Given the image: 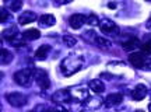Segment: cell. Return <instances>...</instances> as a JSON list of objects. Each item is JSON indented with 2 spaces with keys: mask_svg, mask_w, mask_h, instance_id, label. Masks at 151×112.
I'll list each match as a JSON object with an SVG mask.
<instances>
[{
  "mask_svg": "<svg viewBox=\"0 0 151 112\" xmlns=\"http://www.w3.org/2000/svg\"><path fill=\"white\" fill-rule=\"evenodd\" d=\"M84 63H86V60H84L83 56H77V55L67 56L60 63V72H62L63 76L70 77V76L76 74L77 72H80L84 67Z\"/></svg>",
  "mask_w": 151,
  "mask_h": 112,
  "instance_id": "cell-1",
  "label": "cell"
},
{
  "mask_svg": "<svg viewBox=\"0 0 151 112\" xmlns=\"http://www.w3.org/2000/svg\"><path fill=\"white\" fill-rule=\"evenodd\" d=\"M13 79H14V81L17 84L22 85V87H28V85H31L32 80H35V70L29 69V67L18 70L17 73H14Z\"/></svg>",
  "mask_w": 151,
  "mask_h": 112,
  "instance_id": "cell-2",
  "label": "cell"
},
{
  "mask_svg": "<svg viewBox=\"0 0 151 112\" xmlns=\"http://www.w3.org/2000/svg\"><path fill=\"white\" fill-rule=\"evenodd\" d=\"M6 101L10 104L11 107L14 108H21L24 107V105H27L28 102V98L24 94H21V92H9L7 95H6Z\"/></svg>",
  "mask_w": 151,
  "mask_h": 112,
  "instance_id": "cell-3",
  "label": "cell"
},
{
  "mask_svg": "<svg viewBox=\"0 0 151 112\" xmlns=\"http://www.w3.org/2000/svg\"><path fill=\"white\" fill-rule=\"evenodd\" d=\"M69 91H70V95H71V98H73V101L84 102L86 100L90 98L88 90L84 88V87H81V85H74V87L69 88Z\"/></svg>",
  "mask_w": 151,
  "mask_h": 112,
  "instance_id": "cell-4",
  "label": "cell"
},
{
  "mask_svg": "<svg viewBox=\"0 0 151 112\" xmlns=\"http://www.w3.org/2000/svg\"><path fill=\"white\" fill-rule=\"evenodd\" d=\"M99 28L104 34H108V35H118L119 34V27L109 18L99 20Z\"/></svg>",
  "mask_w": 151,
  "mask_h": 112,
  "instance_id": "cell-5",
  "label": "cell"
},
{
  "mask_svg": "<svg viewBox=\"0 0 151 112\" xmlns=\"http://www.w3.org/2000/svg\"><path fill=\"white\" fill-rule=\"evenodd\" d=\"M35 81L41 90H48L50 87V80H49L48 73L42 69H35Z\"/></svg>",
  "mask_w": 151,
  "mask_h": 112,
  "instance_id": "cell-6",
  "label": "cell"
},
{
  "mask_svg": "<svg viewBox=\"0 0 151 112\" xmlns=\"http://www.w3.org/2000/svg\"><path fill=\"white\" fill-rule=\"evenodd\" d=\"M52 101L55 104H70L73 101V98L70 95V91L69 88H65V90H59L58 92H55L53 95H52Z\"/></svg>",
  "mask_w": 151,
  "mask_h": 112,
  "instance_id": "cell-7",
  "label": "cell"
},
{
  "mask_svg": "<svg viewBox=\"0 0 151 112\" xmlns=\"http://www.w3.org/2000/svg\"><path fill=\"white\" fill-rule=\"evenodd\" d=\"M129 62L133 66H134L136 69H144V66H146V56L143 52H134V53H130L129 56Z\"/></svg>",
  "mask_w": 151,
  "mask_h": 112,
  "instance_id": "cell-8",
  "label": "cell"
},
{
  "mask_svg": "<svg viewBox=\"0 0 151 112\" xmlns=\"http://www.w3.org/2000/svg\"><path fill=\"white\" fill-rule=\"evenodd\" d=\"M147 92H148V90H147V87L144 84H137L132 90V97H133V100H136V101H141V100H144L147 95Z\"/></svg>",
  "mask_w": 151,
  "mask_h": 112,
  "instance_id": "cell-9",
  "label": "cell"
},
{
  "mask_svg": "<svg viewBox=\"0 0 151 112\" xmlns=\"http://www.w3.org/2000/svg\"><path fill=\"white\" fill-rule=\"evenodd\" d=\"M87 22V17L83 16V14H73L70 17V20H69V24H70L71 28H74V30H78L81 28L84 24Z\"/></svg>",
  "mask_w": 151,
  "mask_h": 112,
  "instance_id": "cell-10",
  "label": "cell"
},
{
  "mask_svg": "<svg viewBox=\"0 0 151 112\" xmlns=\"http://www.w3.org/2000/svg\"><path fill=\"white\" fill-rule=\"evenodd\" d=\"M37 20V14L34 11H24L21 16L18 17V24L20 25H27V24H31Z\"/></svg>",
  "mask_w": 151,
  "mask_h": 112,
  "instance_id": "cell-11",
  "label": "cell"
},
{
  "mask_svg": "<svg viewBox=\"0 0 151 112\" xmlns=\"http://www.w3.org/2000/svg\"><path fill=\"white\" fill-rule=\"evenodd\" d=\"M123 101V95L119 94V92H113V94H109L105 100V105L106 107H116L119 104H122Z\"/></svg>",
  "mask_w": 151,
  "mask_h": 112,
  "instance_id": "cell-12",
  "label": "cell"
},
{
  "mask_svg": "<svg viewBox=\"0 0 151 112\" xmlns=\"http://www.w3.org/2000/svg\"><path fill=\"white\" fill-rule=\"evenodd\" d=\"M55 22H56V18L52 14H43V16L39 17V25L43 28L53 27Z\"/></svg>",
  "mask_w": 151,
  "mask_h": 112,
  "instance_id": "cell-13",
  "label": "cell"
},
{
  "mask_svg": "<svg viewBox=\"0 0 151 112\" xmlns=\"http://www.w3.org/2000/svg\"><path fill=\"white\" fill-rule=\"evenodd\" d=\"M122 46H123L124 51H133V49L139 48V46H141V45H140V41H139V38L130 37L127 41H124V42L122 43Z\"/></svg>",
  "mask_w": 151,
  "mask_h": 112,
  "instance_id": "cell-14",
  "label": "cell"
},
{
  "mask_svg": "<svg viewBox=\"0 0 151 112\" xmlns=\"http://www.w3.org/2000/svg\"><path fill=\"white\" fill-rule=\"evenodd\" d=\"M17 32H18L17 27L16 25H13V27H10V28H6L4 31L1 32V37L4 38V39H7V41L13 42V41L17 38Z\"/></svg>",
  "mask_w": 151,
  "mask_h": 112,
  "instance_id": "cell-15",
  "label": "cell"
},
{
  "mask_svg": "<svg viewBox=\"0 0 151 112\" xmlns=\"http://www.w3.org/2000/svg\"><path fill=\"white\" fill-rule=\"evenodd\" d=\"M39 37H41V32L38 31L37 28H29V30L22 32V38H24V39H28V41H35V39H38Z\"/></svg>",
  "mask_w": 151,
  "mask_h": 112,
  "instance_id": "cell-16",
  "label": "cell"
},
{
  "mask_svg": "<svg viewBox=\"0 0 151 112\" xmlns=\"http://www.w3.org/2000/svg\"><path fill=\"white\" fill-rule=\"evenodd\" d=\"M88 85H90V88H91L94 92H97V94H99V92H104V91H105V84H104L99 79H97V80H91Z\"/></svg>",
  "mask_w": 151,
  "mask_h": 112,
  "instance_id": "cell-17",
  "label": "cell"
},
{
  "mask_svg": "<svg viewBox=\"0 0 151 112\" xmlns=\"http://www.w3.org/2000/svg\"><path fill=\"white\" fill-rule=\"evenodd\" d=\"M49 51H50V46H49V45H41V46L35 51V58L39 59V60L46 59V56H48V53H49Z\"/></svg>",
  "mask_w": 151,
  "mask_h": 112,
  "instance_id": "cell-18",
  "label": "cell"
},
{
  "mask_svg": "<svg viewBox=\"0 0 151 112\" xmlns=\"http://www.w3.org/2000/svg\"><path fill=\"white\" fill-rule=\"evenodd\" d=\"M4 4L10 11H18L22 6V0H4Z\"/></svg>",
  "mask_w": 151,
  "mask_h": 112,
  "instance_id": "cell-19",
  "label": "cell"
},
{
  "mask_svg": "<svg viewBox=\"0 0 151 112\" xmlns=\"http://www.w3.org/2000/svg\"><path fill=\"white\" fill-rule=\"evenodd\" d=\"M0 56H1V64H9L11 63V60H13V53H11L10 51H7V49H1L0 51Z\"/></svg>",
  "mask_w": 151,
  "mask_h": 112,
  "instance_id": "cell-20",
  "label": "cell"
},
{
  "mask_svg": "<svg viewBox=\"0 0 151 112\" xmlns=\"http://www.w3.org/2000/svg\"><path fill=\"white\" fill-rule=\"evenodd\" d=\"M95 43L101 49H109L111 45H112L109 39H106V38H104V37H95Z\"/></svg>",
  "mask_w": 151,
  "mask_h": 112,
  "instance_id": "cell-21",
  "label": "cell"
},
{
  "mask_svg": "<svg viewBox=\"0 0 151 112\" xmlns=\"http://www.w3.org/2000/svg\"><path fill=\"white\" fill-rule=\"evenodd\" d=\"M63 42H65L69 48H71V46H74L76 45L77 41H76V38L71 37V35H65V37H63Z\"/></svg>",
  "mask_w": 151,
  "mask_h": 112,
  "instance_id": "cell-22",
  "label": "cell"
},
{
  "mask_svg": "<svg viewBox=\"0 0 151 112\" xmlns=\"http://www.w3.org/2000/svg\"><path fill=\"white\" fill-rule=\"evenodd\" d=\"M141 52L144 55H151V39L146 41V42L141 45Z\"/></svg>",
  "mask_w": 151,
  "mask_h": 112,
  "instance_id": "cell-23",
  "label": "cell"
},
{
  "mask_svg": "<svg viewBox=\"0 0 151 112\" xmlns=\"http://www.w3.org/2000/svg\"><path fill=\"white\" fill-rule=\"evenodd\" d=\"M87 24H90V25H99V20H98V17L95 14H90L87 17Z\"/></svg>",
  "mask_w": 151,
  "mask_h": 112,
  "instance_id": "cell-24",
  "label": "cell"
},
{
  "mask_svg": "<svg viewBox=\"0 0 151 112\" xmlns=\"http://www.w3.org/2000/svg\"><path fill=\"white\" fill-rule=\"evenodd\" d=\"M7 20H9V11L1 7V10H0V22H6Z\"/></svg>",
  "mask_w": 151,
  "mask_h": 112,
  "instance_id": "cell-25",
  "label": "cell"
},
{
  "mask_svg": "<svg viewBox=\"0 0 151 112\" xmlns=\"http://www.w3.org/2000/svg\"><path fill=\"white\" fill-rule=\"evenodd\" d=\"M71 0H55V3H56V4H67V3H70Z\"/></svg>",
  "mask_w": 151,
  "mask_h": 112,
  "instance_id": "cell-26",
  "label": "cell"
},
{
  "mask_svg": "<svg viewBox=\"0 0 151 112\" xmlns=\"http://www.w3.org/2000/svg\"><path fill=\"white\" fill-rule=\"evenodd\" d=\"M146 27L148 28V30H151V18H148V20H147V22H146Z\"/></svg>",
  "mask_w": 151,
  "mask_h": 112,
  "instance_id": "cell-27",
  "label": "cell"
},
{
  "mask_svg": "<svg viewBox=\"0 0 151 112\" xmlns=\"http://www.w3.org/2000/svg\"><path fill=\"white\" fill-rule=\"evenodd\" d=\"M148 109H150V111H151V102H150V105H148Z\"/></svg>",
  "mask_w": 151,
  "mask_h": 112,
  "instance_id": "cell-28",
  "label": "cell"
},
{
  "mask_svg": "<svg viewBox=\"0 0 151 112\" xmlns=\"http://www.w3.org/2000/svg\"><path fill=\"white\" fill-rule=\"evenodd\" d=\"M146 1H150V3H151V0H146Z\"/></svg>",
  "mask_w": 151,
  "mask_h": 112,
  "instance_id": "cell-29",
  "label": "cell"
}]
</instances>
